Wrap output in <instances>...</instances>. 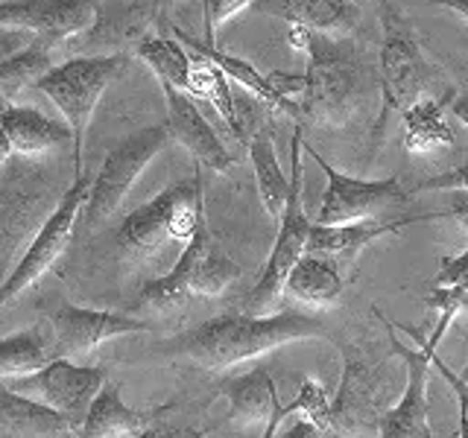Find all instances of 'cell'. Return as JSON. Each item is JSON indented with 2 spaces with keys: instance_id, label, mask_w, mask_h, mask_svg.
Here are the masks:
<instances>
[{
  "instance_id": "obj_39",
  "label": "cell",
  "mask_w": 468,
  "mask_h": 438,
  "mask_svg": "<svg viewBox=\"0 0 468 438\" xmlns=\"http://www.w3.org/2000/svg\"><path fill=\"white\" fill-rule=\"evenodd\" d=\"M436 6H445V9H451V12H457L460 18H465L468 21V0H433Z\"/></svg>"
},
{
  "instance_id": "obj_2",
  "label": "cell",
  "mask_w": 468,
  "mask_h": 438,
  "mask_svg": "<svg viewBox=\"0 0 468 438\" xmlns=\"http://www.w3.org/2000/svg\"><path fill=\"white\" fill-rule=\"evenodd\" d=\"M287 41L307 56L302 94L296 99L299 114L316 126H346L355 117L360 94V70L351 47H346L343 38L311 33L304 26H290Z\"/></svg>"
},
{
  "instance_id": "obj_16",
  "label": "cell",
  "mask_w": 468,
  "mask_h": 438,
  "mask_svg": "<svg viewBox=\"0 0 468 438\" xmlns=\"http://www.w3.org/2000/svg\"><path fill=\"white\" fill-rule=\"evenodd\" d=\"M161 91H165V102H167V123L165 126L170 131V138L179 141L185 150L197 158V164L211 167L214 172L231 170L234 167L231 152L226 150V143L219 141L214 126L205 120L202 111L194 106V99L167 82H161Z\"/></svg>"
},
{
  "instance_id": "obj_42",
  "label": "cell",
  "mask_w": 468,
  "mask_h": 438,
  "mask_svg": "<svg viewBox=\"0 0 468 438\" xmlns=\"http://www.w3.org/2000/svg\"><path fill=\"white\" fill-rule=\"evenodd\" d=\"M161 4H165V6H176V4H179V0H161Z\"/></svg>"
},
{
  "instance_id": "obj_19",
  "label": "cell",
  "mask_w": 468,
  "mask_h": 438,
  "mask_svg": "<svg viewBox=\"0 0 468 438\" xmlns=\"http://www.w3.org/2000/svg\"><path fill=\"white\" fill-rule=\"evenodd\" d=\"M153 427V415L132 409L121 398V386L106 383L88 406L77 438H141Z\"/></svg>"
},
{
  "instance_id": "obj_12",
  "label": "cell",
  "mask_w": 468,
  "mask_h": 438,
  "mask_svg": "<svg viewBox=\"0 0 468 438\" xmlns=\"http://www.w3.org/2000/svg\"><path fill=\"white\" fill-rule=\"evenodd\" d=\"M0 386L18 394V398L53 409V412L70 418L73 423H82L88 406L97 398V391L106 386V374L100 369H91V365H80L56 357L36 374L0 380Z\"/></svg>"
},
{
  "instance_id": "obj_34",
  "label": "cell",
  "mask_w": 468,
  "mask_h": 438,
  "mask_svg": "<svg viewBox=\"0 0 468 438\" xmlns=\"http://www.w3.org/2000/svg\"><path fill=\"white\" fill-rule=\"evenodd\" d=\"M433 190H468V161L448 172H439L413 187V193H433Z\"/></svg>"
},
{
  "instance_id": "obj_26",
  "label": "cell",
  "mask_w": 468,
  "mask_h": 438,
  "mask_svg": "<svg viewBox=\"0 0 468 438\" xmlns=\"http://www.w3.org/2000/svg\"><path fill=\"white\" fill-rule=\"evenodd\" d=\"M56 360L50 325H36L0 339V380L27 377Z\"/></svg>"
},
{
  "instance_id": "obj_35",
  "label": "cell",
  "mask_w": 468,
  "mask_h": 438,
  "mask_svg": "<svg viewBox=\"0 0 468 438\" xmlns=\"http://www.w3.org/2000/svg\"><path fill=\"white\" fill-rule=\"evenodd\" d=\"M36 36L24 33V29H9V26H0V62L9 56H15L18 50H24L27 44H33Z\"/></svg>"
},
{
  "instance_id": "obj_3",
  "label": "cell",
  "mask_w": 468,
  "mask_h": 438,
  "mask_svg": "<svg viewBox=\"0 0 468 438\" xmlns=\"http://www.w3.org/2000/svg\"><path fill=\"white\" fill-rule=\"evenodd\" d=\"M205 219L199 164L190 179H179L141 208L129 211L117 225V252L129 263H144L170 245H185Z\"/></svg>"
},
{
  "instance_id": "obj_15",
  "label": "cell",
  "mask_w": 468,
  "mask_h": 438,
  "mask_svg": "<svg viewBox=\"0 0 468 438\" xmlns=\"http://www.w3.org/2000/svg\"><path fill=\"white\" fill-rule=\"evenodd\" d=\"M97 15V0H0V26L24 29L48 44L91 29Z\"/></svg>"
},
{
  "instance_id": "obj_32",
  "label": "cell",
  "mask_w": 468,
  "mask_h": 438,
  "mask_svg": "<svg viewBox=\"0 0 468 438\" xmlns=\"http://www.w3.org/2000/svg\"><path fill=\"white\" fill-rule=\"evenodd\" d=\"M258 0H202L205 9V44L217 47V29L226 21H231L234 15H240L243 9L255 6Z\"/></svg>"
},
{
  "instance_id": "obj_9",
  "label": "cell",
  "mask_w": 468,
  "mask_h": 438,
  "mask_svg": "<svg viewBox=\"0 0 468 438\" xmlns=\"http://www.w3.org/2000/svg\"><path fill=\"white\" fill-rule=\"evenodd\" d=\"M88 187H91V182H88L85 175H73V184L68 187V193L58 199L50 216L41 223L33 243L27 245L21 260L15 263V269L4 277V284H0V307L12 304L24 289L36 287L41 277L56 266V260L68 252V245L80 225V214L85 208Z\"/></svg>"
},
{
  "instance_id": "obj_20",
  "label": "cell",
  "mask_w": 468,
  "mask_h": 438,
  "mask_svg": "<svg viewBox=\"0 0 468 438\" xmlns=\"http://www.w3.org/2000/svg\"><path fill=\"white\" fill-rule=\"evenodd\" d=\"M80 423L0 386V438H77Z\"/></svg>"
},
{
  "instance_id": "obj_33",
  "label": "cell",
  "mask_w": 468,
  "mask_h": 438,
  "mask_svg": "<svg viewBox=\"0 0 468 438\" xmlns=\"http://www.w3.org/2000/svg\"><path fill=\"white\" fill-rule=\"evenodd\" d=\"M433 289H468V248L463 255L442 257L439 272L433 277Z\"/></svg>"
},
{
  "instance_id": "obj_28",
  "label": "cell",
  "mask_w": 468,
  "mask_h": 438,
  "mask_svg": "<svg viewBox=\"0 0 468 438\" xmlns=\"http://www.w3.org/2000/svg\"><path fill=\"white\" fill-rule=\"evenodd\" d=\"M53 58H50V44L48 41H33L24 50L0 62V97L4 99H18L27 88L38 85L50 73Z\"/></svg>"
},
{
  "instance_id": "obj_18",
  "label": "cell",
  "mask_w": 468,
  "mask_h": 438,
  "mask_svg": "<svg viewBox=\"0 0 468 438\" xmlns=\"http://www.w3.org/2000/svg\"><path fill=\"white\" fill-rule=\"evenodd\" d=\"M255 6L284 18L290 26H304L331 38H346L360 24L357 0H258Z\"/></svg>"
},
{
  "instance_id": "obj_5",
  "label": "cell",
  "mask_w": 468,
  "mask_h": 438,
  "mask_svg": "<svg viewBox=\"0 0 468 438\" xmlns=\"http://www.w3.org/2000/svg\"><path fill=\"white\" fill-rule=\"evenodd\" d=\"M302 184H304V170H302V131L290 141V193L282 216H278V234L272 243V252L261 269L258 284L246 296L243 313L249 316H270L278 301L284 296V281L292 272V266L307 255V234H311V216L304 211L302 202Z\"/></svg>"
},
{
  "instance_id": "obj_22",
  "label": "cell",
  "mask_w": 468,
  "mask_h": 438,
  "mask_svg": "<svg viewBox=\"0 0 468 438\" xmlns=\"http://www.w3.org/2000/svg\"><path fill=\"white\" fill-rule=\"evenodd\" d=\"M0 131L6 135L12 152L24 158L44 155L70 141L68 126L41 114L33 106H6L0 111Z\"/></svg>"
},
{
  "instance_id": "obj_10",
  "label": "cell",
  "mask_w": 468,
  "mask_h": 438,
  "mask_svg": "<svg viewBox=\"0 0 468 438\" xmlns=\"http://www.w3.org/2000/svg\"><path fill=\"white\" fill-rule=\"evenodd\" d=\"M384 360L372 362L357 348L343 350V377L334 401L328 406V433L331 438L357 435L378 430L380 415L392 406L389 386L384 374Z\"/></svg>"
},
{
  "instance_id": "obj_13",
  "label": "cell",
  "mask_w": 468,
  "mask_h": 438,
  "mask_svg": "<svg viewBox=\"0 0 468 438\" xmlns=\"http://www.w3.org/2000/svg\"><path fill=\"white\" fill-rule=\"evenodd\" d=\"M431 79V65L424 58L416 38L410 36L401 15L384 4V44H380V94H384V114L404 111L424 97Z\"/></svg>"
},
{
  "instance_id": "obj_30",
  "label": "cell",
  "mask_w": 468,
  "mask_h": 438,
  "mask_svg": "<svg viewBox=\"0 0 468 438\" xmlns=\"http://www.w3.org/2000/svg\"><path fill=\"white\" fill-rule=\"evenodd\" d=\"M138 58L144 65H150V70L158 77V82H167L173 88H179L185 94L187 88V77H190V53L182 47L179 41H170V38H144L138 44Z\"/></svg>"
},
{
  "instance_id": "obj_11",
  "label": "cell",
  "mask_w": 468,
  "mask_h": 438,
  "mask_svg": "<svg viewBox=\"0 0 468 438\" xmlns=\"http://www.w3.org/2000/svg\"><path fill=\"white\" fill-rule=\"evenodd\" d=\"M302 150L311 155L322 167L328 179L322 204L316 214V225H343V223H360V219H375L389 208H404L410 202V190L395 179H355L336 167H331L314 146L302 143Z\"/></svg>"
},
{
  "instance_id": "obj_21",
  "label": "cell",
  "mask_w": 468,
  "mask_h": 438,
  "mask_svg": "<svg viewBox=\"0 0 468 438\" xmlns=\"http://www.w3.org/2000/svg\"><path fill=\"white\" fill-rule=\"evenodd\" d=\"M176 41H179L187 53H194V56L205 58V62H211L219 73H223L226 79H234L238 85H243L246 91H252L261 102H267V106H272V109H278V111H284V114H290V117H302V114H299V102L284 99V97L272 88L270 77H263V73H258L255 65H249L246 58H238V56H229V53H223V50H217V47H208V44H205L202 38L187 36V33H182V29H176Z\"/></svg>"
},
{
  "instance_id": "obj_40",
  "label": "cell",
  "mask_w": 468,
  "mask_h": 438,
  "mask_svg": "<svg viewBox=\"0 0 468 438\" xmlns=\"http://www.w3.org/2000/svg\"><path fill=\"white\" fill-rule=\"evenodd\" d=\"M9 155H12V146H9V141H6V135H4V131H0V167L6 164V161H9Z\"/></svg>"
},
{
  "instance_id": "obj_4",
  "label": "cell",
  "mask_w": 468,
  "mask_h": 438,
  "mask_svg": "<svg viewBox=\"0 0 468 438\" xmlns=\"http://www.w3.org/2000/svg\"><path fill=\"white\" fill-rule=\"evenodd\" d=\"M240 277V266L223 248H219L208 231V219L197 225L194 237L182 248L179 260L167 275L150 281L132 310L144 316H167L187 298H217Z\"/></svg>"
},
{
  "instance_id": "obj_29",
  "label": "cell",
  "mask_w": 468,
  "mask_h": 438,
  "mask_svg": "<svg viewBox=\"0 0 468 438\" xmlns=\"http://www.w3.org/2000/svg\"><path fill=\"white\" fill-rule=\"evenodd\" d=\"M190 58H194V62H190V77H187L185 94L202 97L219 117H223V123L234 131V135L243 138L240 120H238V106H234L229 79L211 62H205V58H199V56H190Z\"/></svg>"
},
{
  "instance_id": "obj_7",
  "label": "cell",
  "mask_w": 468,
  "mask_h": 438,
  "mask_svg": "<svg viewBox=\"0 0 468 438\" xmlns=\"http://www.w3.org/2000/svg\"><path fill=\"white\" fill-rule=\"evenodd\" d=\"M167 141H170V131L165 123L146 126L135 131V135H129L123 143H117L106 155L97 179L88 187L85 208L80 214L82 225L88 231H97L102 223H109V219L123 208L132 187L138 184L144 170L153 164V158L165 150Z\"/></svg>"
},
{
  "instance_id": "obj_25",
  "label": "cell",
  "mask_w": 468,
  "mask_h": 438,
  "mask_svg": "<svg viewBox=\"0 0 468 438\" xmlns=\"http://www.w3.org/2000/svg\"><path fill=\"white\" fill-rule=\"evenodd\" d=\"M343 275L331 257L302 255L284 281V296L304 307H328L343 296Z\"/></svg>"
},
{
  "instance_id": "obj_23",
  "label": "cell",
  "mask_w": 468,
  "mask_h": 438,
  "mask_svg": "<svg viewBox=\"0 0 468 438\" xmlns=\"http://www.w3.org/2000/svg\"><path fill=\"white\" fill-rule=\"evenodd\" d=\"M448 97H419L413 106L401 111V129H404V150L413 155L439 152L453 143V129L448 123Z\"/></svg>"
},
{
  "instance_id": "obj_36",
  "label": "cell",
  "mask_w": 468,
  "mask_h": 438,
  "mask_svg": "<svg viewBox=\"0 0 468 438\" xmlns=\"http://www.w3.org/2000/svg\"><path fill=\"white\" fill-rule=\"evenodd\" d=\"M448 219H457V223L468 231V190H453L451 208L445 211Z\"/></svg>"
},
{
  "instance_id": "obj_37",
  "label": "cell",
  "mask_w": 468,
  "mask_h": 438,
  "mask_svg": "<svg viewBox=\"0 0 468 438\" xmlns=\"http://www.w3.org/2000/svg\"><path fill=\"white\" fill-rule=\"evenodd\" d=\"M141 438H202V435L182 430V427H155V423H153V427L146 430Z\"/></svg>"
},
{
  "instance_id": "obj_38",
  "label": "cell",
  "mask_w": 468,
  "mask_h": 438,
  "mask_svg": "<svg viewBox=\"0 0 468 438\" xmlns=\"http://www.w3.org/2000/svg\"><path fill=\"white\" fill-rule=\"evenodd\" d=\"M284 415H290V406H278L275 412H272V418L267 421V427H263V435L261 438H275V433H278V427H282V418Z\"/></svg>"
},
{
  "instance_id": "obj_8",
  "label": "cell",
  "mask_w": 468,
  "mask_h": 438,
  "mask_svg": "<svg viewBox=\"0 0 468 438\" xmlns=\"http://www.w3.org/2000/svg\"><path fill=\"white\" fill-rule=\"evenodd\" d=\"M387 321L389 350L407 369V386L378 421V438H436L431 430V357L424 348V333L407 325Z\"/></svg>"
},
{
  "instance_id": "obj_31",
  "label": "cell",
  "mask_w": 468,
  "mask_h": 438,
  "mask_svg": "<svg viewBox=\"0 0 468 438\" xmlns=\"http://www.w3.org/2000/svg\"><path fill=\"white\" fill-rule=\"evenodd\" d=\"M424 348H428V357H431V371H436L439 377H442L445 383L451 386L453 398H457V406H460V430H457V438H468V383H463V380L448 369L445 360L439 357V350L428 342V336H424Z\"/></svg>"
},
{
  "instance_id": "obj_17",
  "label": "cell",
  "mask_w": 468,
  "mask_h": 438,
  "mask_svg": "<svg viewBox=\"0 0 468 438\" xmlns=\"http://www.w3.org/2000/svg\"><path fill=\"white\" fill-rule=\"evenodd\" d=\"M431 219H445V211L436 214H416L401 219H360V223L343 225H311L307 234V255L331 257V260H355L366 245H372L380 237L399 234L413 223H431Z\"/></svg>"
},
{
  "instance_id": "obj_14",
  "label": "cell",
  "mask_w": 468,
  "mask_h": 438,
  "mask_svg": "<svg viewBox=\"0 0 468 438\" xmlns=\"http://www.w3.org/2000/svg\"><path fill=\"white\" fill-rule=\"evenodd\" d=\"M48 325L53 330L56 357L80 362L88 354H94L100 345H106L117 336L155 330V321L138 318L132 313H109V310H88V307L58 304L50 310Z\"/></svg>"
},
{
  "instance_id": "obj_24",
  "label": "cell",
  "mask_w": 468,
  "mask_h": 438,
  "mask_svg": "<svg viewBox=\"0 0 468 438\" xmlns=\"http://www.w3.org/2000/svg\"><path fill=\"white\" fill-rule=\"evenodd\" d=\"M223 394L229 401V421L238 427H267L272 412L282 406L267 369H252L240 377H231L223 386Z\"/></svg>"
},
{
  "instance_id": "obj_41",
  "label": "cell",
  "mask_w": 468,
  "mask_h": 438,
  "mask_svg": "<svg viewBox=\"0 0 468 438\" xmlns=\"http://www.w3.org/2000/svg\"><path fill=\"white\" fill-rule=\"evenodd\" d=\"M457 377H460V380H463V383H468V362H465V369H463V371H460V374H457Z\"/></svg>"
},
{
  "instance_id": "obj_6",
  "label": "cell",
  "mask_w": 468,
  "mask_h": 438,
  "mask_svg": "<svg viewBox=\"0 0 468 438\" xmlns=\"http://www.w3.org/2000/svg\"><path fill=\"white\" fill-rule=\"evenodd\" d=\"M121 56H82L65 65H53L38 82V91L62 111L65 126L73 141V175H82V150L100 97L121 73Z\"/></svg>"
},
{
  "instance_id": "obj_27",
  "label": "cell",
  "mask_w": 468,
  "mask_h": 438,
  "mask_svg": "<svg viewBox=\"0 0 468 438\" xmlns=\"http://www.w3.org/2000/svg\"><path fill=\"white\" fill-rule=\"evenodd\" d=\"M249 161H252V170H255V184H258V196H261L263 211H267L272 219H278L287 204L290 179L284 175L282 164H278L275 143L270 138V131H258L252 138V143H249Z\"/></svg>"
},
{
  "instance_id": "obj_1",
  "label": "cell",
  "mask_w": 468,
  "mask_h": 438,
  "mask_svg": "<svg viewBox=\"0 0 468 438\" xmlns=\"http://www.w3.org/2000/svg\"><path fill=\"white\" fill-rule=\"evenodd\" d=\"M328 336L325 321L302 310H278L270 316L249 313H223L199 328L179 336L170 350L190 362L202 365L214 374H223L240 362H249L275 348L302 339H322Z\"/></svg>"
}]
</instances>
